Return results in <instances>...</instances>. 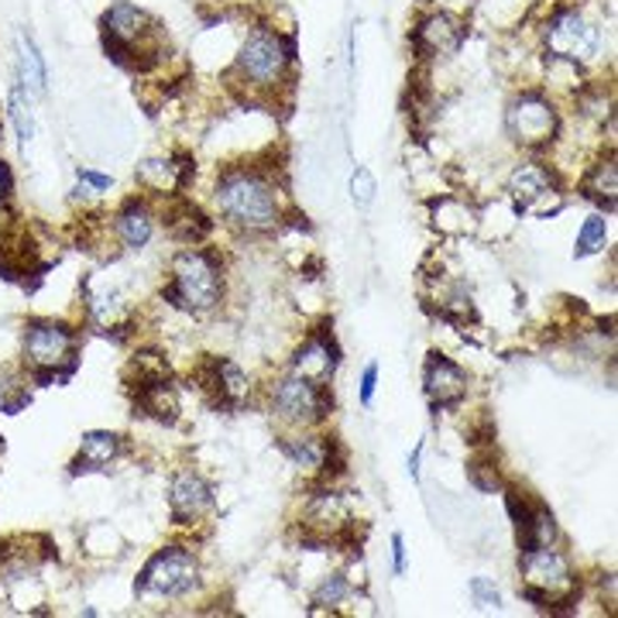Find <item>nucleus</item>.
<instances>
[{
    "mask_svg": "<svg viewBox=\"0 0 618 618\" xmlns=\"http://www.w3.org/2000/svg\"><path fill=\"white\" fill-rule=\"evenodd\" d=\"M217 203L224 217H230L247 230H268L278 224L275 189L258 176H227L217 189Z\"/></svg>",
    "mask_w": 618,
    "mask_h": 618,
    "instance_id": "1",
    "label": "nucleus"
},
{
    "mask_svg": "<svg viewBox=\"0 0 618 618\" xmlns=\"http://www.w3.org/2000/svg\"><path fill=\"white\" fill-rule=\"evenodd\" d=\"M169 296L176 300V306L193 310V313L214 310L220 303V272H217V265L199 252H183L173 265Z\"/></svg>",
    "mask_w": 618,
    "mask_h": 618,
    "instance_id": "2",
    "label": "nucleus"
},
{
    "mask_svg": "<svg viewBox=\"0 0 618 618\" xmlns=\"http://www.w3.org/2000/svg\"><path fill=\"white\" fill-rule=\"evenodd\" d=\"M199 581V563L193 553L169 547L148 560V567L141 570L138 591L141 595H158V598H183L196 588Z\"/></svg>",
    "mask_w": 618,
    "mask_h": 618,
    "instance_id": "3",
    "label": "nucleus"
},
{
    "mask_svg": "<svg viewBox=\"0 0 618 618\" xmlns=\"http://www.w3.org/2000/svg\"><path fill=\"white\" fill-rule=\"evenodd\" d=\"M285 66H288V46L272 31H255L244 41V49L237 56V69L244 72V79H252L255 87H272V82H278Z\"/></svg>",
    "mask_w": 618,
    "mask_h": 618,
    "instance_id": "4",
    "label": "nucleus"
},
{
    "mask_svg": "<svg viewBox=\"0 0 618 618\" xmlns=\"http://www.w3.org/2000/svg\"><path fill=\"white\" fill-rule=\"evenodd\" d=\"M522 577H526V595L536 601H550L557 595H567L573 585L570 563L560 553H553L550 547L529 550L522 557Z\"/></svg>",
    "mask_w": 618,
    "mask_h": 618,
    "instance_id": "5",
    "label": "nucleus"
},
{
    "mask_svg": "<svg viewBox=\"0 0 618 618\" xmlns=\"http://www.w3.org/2000/svg\"><path fill=\"white\" fill-rule=\"evenodd\" d=\"M547 46H550L553 56H560V59H567V62H588V59L598 56L601 35H598V28L588 24L581 14L567 11V14H560V18L550 24Z\"/></svg>",
    "mask_w": 618,
    "mask_h": 618,
    "instance_id": "6",
    "label": "nucleus"
},
{
    "mask_svg": "<svg viewBox=\"0 0 618 618\" xmlns=\"http://www.w3.org/2000/svg\"><path fill=\"white\" fill-rule=\"evenodd\" d=\"M76 337L59 323H35L24 334V357L38 371H56L72 361Z\"/></svg>",
    "mask_w": 618,
    "mask_h": 618,
    "instance_id": "7",
    "label": "nucleus"
},
{
    "mask_svg": "<svg viewBox=\"0 0 618 618\" xmlns=\"http://www.w3.org/2000/svg\"><path fill=\"white\" fill-rule=\"evenodd\" d=\"M509 131L522 145H543L557 131V114L543 97H522L509 107Z\"/></svg>",
    "mask_w": 618,
    "mask_h": 618,
    "instance_id": "8",
    "label": "nucleus"
},
{
    "mask_svg": "<svg viewBox=\"0 0 618 618\" xmlns=\"http://www.w3.org/2000/svg\"><path fill=\"white\" fill-rule=\"evenodd\" d=\"M104 31H107V49L120 59V52H135L148 38L151 21L145 11H138L131 4H114L104 18Z\"/></svg>",
    "mask_w": 618,
    "mask_h": 618,
    "instance_id": "9",
    "label": "nucleus"
},
{
    "mask_svg": "<svg viewBox=\"0 0 618 618\" xmlns=\"http://www.w3.org/2000/svg\"><path fill=\"white\" fill-rule=\"evenodd\" d=\"M275 409L288 423H316L323 416V395L313 382L293 375L275 389Z\"/></svg>",
    "mask_w": 618,
    "mask_h": 618,
    "instance_id": "10",
    "label": "nucleus"
},
{
    "mask_svg": "<svg viewBox=\"0 0 618 618\" xmlns=\"http://www.w3.org/2000/svg\"><path fill=\"white\" fill-rule=\"evenodd\" d=\"M423 385H426V395H430L433 405H453V402H461L464 392H468L464 371H461L458 364H453V361L440 357V354L430 357Z\"/></svg>",
    "mask_w": 618,
    "mask_h": 618,
    "instance_id": "11",
    "label": "nucleus"
},
{
    "mask_svg": "<svg viewBox=\"0 0 618 618\" xmlns=\"http://www.w3.org/2000/svg\"><path fill=\"white\" fill-rule=\"evenodd\" d=\"M169 502H173V516L179 522H196V519H203L206 512L214 509V491H210V484H206L203 478H196V474H179L173 481Z\"/></svg>",
    "mask_w": 618,
    "mask_h": 618,
    "instance_id": "12",
    "label": "nucleus"
},
{
    "mask_svg": "<svg viewBox=\"0 0 618 618\" xmlns=\"http://www.w3.org/2000/svg\"><path fill=\"white\" fill-rule=\"evenodd\" d=\"M461 41H464V28L450 14H430L416 31V46L426 56H450L461 49Z\"/></svg>",
    "mask_w": 618,
    "mask_h": 618,
    "instance_id": "13",
    "label": "nucleus"
},
{
    "mask_svg": "<svg viewBox=\"0 0 618 618\" xmlns=\"http://www.w3.org/2000/svg\"><path fill=\"white\" fill-rule=\"evenodd\" d=\"M334 364H337L334 347L323 344V341H310V344H303V351L293 361V375L320 385V382H326L330 375H334Z\"/></svg>",
    "mask_w": 618,
    "mask_h": 618,
    "instance_id": "14",
    "label": "nucleus"
},
{
    "mask_svg": "<svg viewBox=\"0 0 618 618\" xmlns=\"http://www.w3.org/2000/svg\"><path fill=\"white\" fill-rule=\"evenodd\" d=\"M509 193L516 203L532 206L536 199H543L550 193V176L540 165H519V169L509 176Z\"/></svg>",
    "mask_w": 618,
    "mask_h": 618,
    "instance_id": "15",
    "label": "nucleus"
},
{
    "mask_svg": "<svg viewBox=\"0 0 618 618\" xmlns=\"http://www.w3.org/2000/svg\"><path fill=\"white\" fill-rule=\"evenodd\" d=\"M117 237L124 241V247H145L151 241V217L141 206H128L120 217H117Z\"/></svg>",
    "mask_w": 618,
    "mask_h": 618,
    "instance_id": "16",
    "label": "nucleus"
},
{
    "mask_svg": "<svg viewBox=\"0 0 618 618\" xmlns=\"http://www.w3.org/2000/svg\"><path fill=\"white\" fill-rule=\"evenodd\" d=\"M120 453V440L114 433H87L82 436V447H79V464H90V468H104L110 464L114 458Z\"/></svg>",
    "mask_w": 618,
    "mask_h": 618,
    "instance_id": "17",
    "label": "nucleus"
},
{
    "mask_svg": "<svg viewBox=\"0 0 618 618\" xmlns=\"http://www.w3.org/2000/svg\"><path fill=\"white\" fill-rule=\"evenodd\" d=\"M138 179L148 186V189H158V193H173L183 176H179V165H173L169 158H148L138 165Z\"/></svg>",
    "mask_w": 618,
    "mask_h": 618,
    "instance_id": "18",
    "label": "nucleus"
},
{
    "mask_svg": "<svg viewBox=\"0 0 618 618\" xmlns=\"http://www.w3.org/2000/svg\"><path fill=\"white\" fill-rule=\"evenodd\" d=\"M285 453L293 458L296 468H306V471H320V468L326 464V443L316 440V436L288 440V443H285Z\"/></svg>",
    "mask_w": 618,
    "mask_h": 618,
    "instance_id": "19",
    "label": "nucleus"
},
{
    "mask_svg": "<svg viewBox=\"0 0 618 618\" xmlns=\"http://www.w3.org/2000/svg\"><path fill=\"white\" fill-rule=\"evenodd\" d=\"M585 193H588V199H595L598 206H615V165L611 161H601V165H595V173L588 176V183H585Z\"/></svg>",
    "mask_w": 618,
    "mask_h": 618,
    "instance_id": "20",
    "label": "nucleus"
},
{
    "mask_svg": "<svg viewBox=\"0 0 618 618\" xmlns=\"http://www.w3.org/2000/svg\"><path fill=\"white\" fill-rule=\"evenodd\" d=\"M21 82H28L35 94H46V62L31 38H21Z\"/></svg>",
    "mask_w": 618,
    "mask_h": 618,
    "instance_id": "21",
    "label": "nucleus"
},
{
    "mask_svg": "<svg viewBox=\"0 0 618 618\" xmlns=\"http://www.w3.org/2000/svg\"><path fill=\"white\" fill-rule=\"evenodd\" d=\"M526 526V543L529 550H540V547H550L553 543V536H557V526H553V516L547 509H536L532 516L522 519Z\"/></svg>",
    "mask_w": 618,
    "mask_h": 618,
    "instance_id": "22",
    "label": "nucleus"
},
{
    "mask_svg": "<svg viewBox=\"0 0 618 618\" xmlns=\"http://www.w3.org/2000/svg\"><path fill=\"white\" fill-rule=\"evenodd\" d=\"M8 107H11V124H14V131H18L21 145H24V141H31V135H35V117H31V104H28V97H24L21 79L11 87V100H8Z\"/></svg>",
    "mask_w": 618,
    "mask_h": 618,
    "instance_id": "23",
    "label": "nucleus"
},
{
    "mask_svg": "<svg viewBox=\"0 0 618 618\" xmlns=\"http://www.w3.org/2000/svg\"><path fill=\"white\" fill-rule=\"evenodd\" d=\"M605 237H608V227H605V220H601V217L585 220V227L577 230V247H573V255H577V258L595 255L598 247H605Z\"/></svg>",
    "mask_w": 618,
    "mask_h": 618,
    "instance_id": "24",
    "label": "nucleus"
},
{
    "mask_svg": "<svg viewBox=\"0 0 618 618\" xmlns=\"http://www.w3.org/2000/svg\"><path fill=\"white\" fill-rule=\"evenodd\" d=\"M351 196L357 206H371V199H375V176H371L364 165H357L351 176Z\"/></svg>",
    "mask_w": 618,
    "mask_h": 618,
    "instance_id": "25",
    "label": "nucleus"
},
{
    "mask_svg": "<svg viewBox=\"0 0 618 618\" xmlns=\"http://www.w3.org/2000/svg\"><path fill=\"white\" fill-rule=\"evenodd\" d=\"M347 598V581L344 577H326L316 591V605H341Z\"/></svg>",
    "mask_w": 618,
    "mask_h": 618,
    "instance_id": "26",
    "label": "nucleus"
},
{
    "mask_svg": "<svg viewBox=\"0 0 618 618\" xmlns=\"http://www.w3.org/2000/svg\"><path fill=\"white\" fill-rule=\"evenodd\" d=\"M471 595H474V601L481 605V608H499L502 605V598H499V591H494L488 581H484V577H478V581H471Z\"/></svg>",
    "mask_w": 618,
    "mask_h": 618,
    "instance_id": "27",
    "label": "nucleus"
},
{
    "mask_svg": "<svg viewBox=\"0 0 618 618\" xmlns=\"http://www.w3.org/2000/svg\"><path fill=\"white\" fill-rule=\"evenodd\" d=\"M375 382H379V367L371 364V367L364 371V379H361V402H364V405L371 402V395H375Z\"/></svg>",
    "mask_w": 618,
    "mask_h": 618,
    "instance_id": "28",
    "label": "nucleus"
},
{
    "mask_svg": "<svg viewBox=\"0 0 618 618\" xmlns=\"http://www.w3.org/2000/svg\"><path fill=\"white\" fill-rule=\"evenodd\" d=\"M392 557H395V570H405V547H402V536H392Z\"/></svg>",
    "mask_w": 618,
    "mask_h": 618,
    "instance_id": "29",
    "label": "nucleus"
},
{
    "mask_svg": "<svg viewBox=\"0 0 618 618\" xmlns=\"http://www.w3.org/2000/svg\"><path fill=\"white\" fill-rule=\"evenodd\" d=\"M82 183H90L94 189H110V179L107 176H97V173H79Z\"/></svg>",
    "mask_w": 618,
    "mask_h": 618,
    "instance_id": "30",
    "label": "nucleus"
},
{
    "mask_svg": "<svg viewBox=\"0 0 618 618\" xmlns=\"http://www.w3.org/2000/svg\"><path fill=\"white\" fill-rule=\"evenodd\" d=\"M8 196V169H4V161H0V203H4Z\"/></svg>",
    "mask_w": 618,
    "mask_h": 618,
    "instance_id": "31",
    "label": "nucleus"
},
{
    "mask_svg": "<svg viewBox=\"0 0 618 618\" xmlns=\"http://www.w3.org/2000/svg\"><path fill=\"white\" fill-rule=\"evenodd\" d=\"M0 450H4V443H0Z\"/></svg>",
    "mask_w": 618,
    "mask_h": 618,
    "instance_id": "32",
    "label": "nucleus"
}]
</instances>
